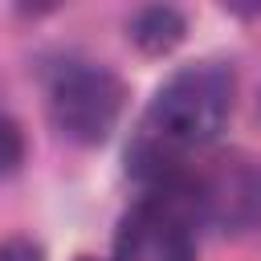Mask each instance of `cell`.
<instances>
[{
	"label": "cell",
	"instance_id": "1",
	"mask_svg": "<svg viewBox=\"0 0 261 261\" xmlns=\"http://www.w3.org/2000/svg\"><path fill=\"white\" fill-rule=\"evenodd\" d=\"M232 98L237 73L228 61L204 57L179 65L135 122V135L126 143V175L139 179L143 192L179 184L224 130Z\"/></svg>",
	"mask_w": 261,
	"mask_h": 261
},
{
	"label": "cell",
	"instance_id": "3",
	"mask_svg": "<svg viewBox=\"0 0 261 261\" xmlns=\"http://www.w3.org/2000/svg\"><path fill=\"white\" fill-rule=\"evenodd\" d=\"M196 224L220 228L228 237L261 232V159L245 151H220L179 179Z\"/></svg>",
	"mask_w": 261,
	"mask_h": 261
},
{
	"label": "cell",
	"instance_id": "8",
	"mask_svg": "<svg viewBox=\"0 0 261 261\" xmlns=\"http://www.w3.org/2000/svg\"><path fill=\"white\" fill-rule=\"evenodd\" d=\"M73 261H110V257H90V253H82V257H73Z\"/></svg>",
	"mask_w": 261,
	"mask_h": 261
},
{
	"label": "cell",
	"instance_id": "6",
	"mask_svg": "<svg viewBox=\"0 0 261 261\" xmlns=\"http://www.w3.org/2000/svg\"><path fill=\"white\" fill-rule=\"evenodd\" d=\"M24 163V130L12 114L0 110V179H8Z\"/></svg>",
	"mask_w": 261,
	"mask_h": 261
},
{
	"label": "cell",
	"instance_id": "2",
	"mask_svg": "<svg viewBox=\"0 0 261 261\" xmlns=\"http://www.w3.org/2000/svg\"><path fill=\"white\" fill-rule=\"evenodd\" d=\"M126 110L122 77L90 57H61L45 69L49 126L73 147H102Z\"/></svg>",
	"mask_w": 261,
	"mask_h": 261
},
{
	"label": "cell",
	"instance_id": "5",
	"mask_svg": "<svg viewBox=\"0 0 261 261\" xmlns=\"http://www.w3.org/2000/svg\"><path fill=\"white\" fill-rule=\"evenodd\" d=\"M188 33V20L175 4H147L126 20V37L135 41V49H143L147 57H163L171 53Z\"/></svg>",
	"mask_w": 261,
	"mask_h": 261
},
{
	"label": "cell",
	"instance_id": "7",
	"mask_svg": "<svg viewBox=\"0 0 261 261\" xmlns=\"http://www.w3.org/2000/svg\"><path fill=\"white\" fill-rule=\"evenodd\" d=\"M0 261H45V249L33 241V237H8L0 241Z\"/></svg>",
	"mask_w": 261,
	"mask_h": 261
},
{
	"label": "cell",
	"instance_id": "4",
	"mask_svg": "<svg viewBox=\"0 0 261 261\" xmlns=\"http://www.w3.org/2000/svg\"><path fill=\"white\" fill-rule=\"evenodd\" d=\"M110 261H196V216L179 184L143 192L126 208Z\"/></svg>",
	"mask_w": 261,
	"mask_h": 261
}]
</instances>
